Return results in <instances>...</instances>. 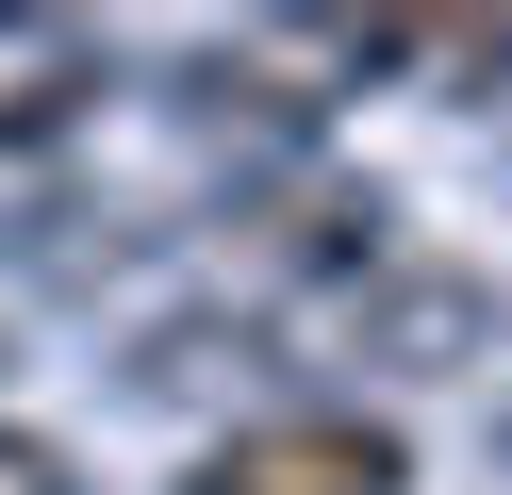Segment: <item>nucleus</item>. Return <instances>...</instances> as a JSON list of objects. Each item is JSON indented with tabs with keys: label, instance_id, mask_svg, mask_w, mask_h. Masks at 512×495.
<instances>
[{
	"label": "nucleus",
	"instance_id": "obj_1",
	"mask_svg": "<svg viewBox=\"0 0 512 495\" xmlns=\"http://www.w3.org/2000/svg\"><path fill=\"white\" fill-rule=\"evenodd\" d=\"M430 33L446 17H232V33H199V116L314 132V116H347L364 83L430 66Z\"/></svg>",
	"mask_w": 512,
	"mask_h": 495
},
{
	"label": "nucleus",
	"instance_id": "obj_2",
	"mask_svg": "<svg viewBox=\"0 0 512 495\" xmlns=\"http://www.w3.org/2000/svg\"><path fill=\"white\" fill-rule=\"evenodd\" d=\"M182 495H413L397 413H248L182 462Z\"/></svg>",
	"mask_w": 512,
	"mask_h": 495
},
{
	"label": "nucleus",
	"instance_id": "obj_3",
	"mask_svg": "<svg viewBox=\"0 0 512 495\" xmlns=\"http://www.w3.org/2000/svg\"><path fill=\"white\" fill-rule=\"evenodd\" d=\"M100 83H116V50H100L83 17H0V198L100 116Z\"/></svg>",
	"mask_w": 512,
	"mask_h": 495
},
{
	"label": "nucleus",
	"instance_id": "obj_4",
	"mask_svg": "<svg viewBox=\"0 0 512 495\" xmlns=\"http://www.w3.org/2000/svg\"><path fill=\"white\" fill-rule=\"evenodd\" d=\"M0 495H67V462H50L34 429H0Z\"/></svg>",
	"mask_w": 512,
	"mask_h": 495
},
{
	"label": "nucleus",
	"instance_id": "obj_5",
	"mask_svg": "<svg viewBox=\"0 0 512 495\" xmlns=\"http://www.w3.org/2000/svg\"><path fill=\"white\" fill-rule=\"evenodd\" d=\"M430 66H479V83H512V33H430Z\"/></svg>",
	"mask_w": 512,
	"mask_h": 495
},
{
	"label": "nucleus",
	"instance_id": "obj_6",
	"mask_svg": "<svg viewBox=\"0 0 512 495\" xmlns=\"http://www.w3.org/2000/svg\"><path fill=\"white\" fill-rule=\"evenodd\" d=\"M0 363H17V347H0Z\"/></svg>",
	"mask_w": 512,
	"mask_h": 495
}]
</instances>
